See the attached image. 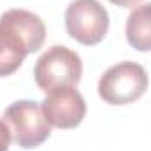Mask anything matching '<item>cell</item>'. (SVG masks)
<instances>
[{
    "label": "cell",
    "instance_id": "cell-1",
    "mask_svg": "<svg viewBox=\"0 0 151 151\" xmlns=\"http://www.w3.org/2000/svg\"><path fill=\"white\" fill-rule=\"evenodd\" d=\"M46 40V27L37 14L11 9L0 16V77L14 74L27 55L35 53Z\"/></svg>",
    "mask_w": 151,
    "mask_h": 151
},
{
    "label": "cell",
    "instance_id": "cell-9",
    "mask_svg": "<svg viewBox=\"0 0 151 151\" xmlns=\"http://www.w3.org/2000/svg\"><path fill=\"white\" fill-rule=\"evenodd\" d=\"M111 4L114 5H118V7H125V9H128V7H134V5H137L141 0H109Z\"/></svg>",
    "mask_w": 151,
    "mask_h": 151
},
{
    "label": "cell",
    "instance_id": "cell-4",
    "mask_svg": "<svg viewBox=\"0 0 151 151\" xmlns=\"http://www.w3.org/2000/svg\"><path fill=\"white\" fill-rule=\"evenodd\" d=\"M83 76V62L79 55L65 46H51L40 55L34 67L35 84L49 93L56 88L76 86Z\"/></svg>",
    "mask_w": 151,
    "mask_h": 151
},
{
    "label": "cell",
    "instance_id": "cell-8",
    "mask_svg": "<svg viewBox=\"0 0 151 151\" xmlns=\"http://www.w3.org/2000/svg\"><path fill=\"white\" fill-rule=\"evenodd\" d=\"M11 132L7 128V125L0 119V151H7L9 150V144H11Z\"/></svg>",
    "mask_w": 151,
    "mask_h": 151
},
{
    "label": "cell",
    "instance_id": "cell-6",
    "mask_svg": "<svg viewBox=\"0 0 151 151\" xmlns=\"http://www.w3.org/2000/svg\"><path fill=\"white\" fill-rule=\"evenodd\" d=\"M40 107L47 123L62 130L79 127L86 116V102L74 86L49 91L47 97L40 102Z\"/></svg>",
    "mask_w": 151,
    "mask_h": 151
},
{
    "label": "cell",
    "instance_id": "cell-3",
    "mask_svg": "<svg viewBox=\"0 0 151 151\" xmlns=\"http://www.w3.org/2000/svg\"><path fill=\"white\" fill-rule=\"evenodd\" d=\"M11 132V139L23 150H34L51 135V125L44 118L42 107L35 100L12 102L2 116Z\"/></svg>",
    "mask_w": 151,
    "mask_h": 151
},
{
    "label": "cell",
    "instance_id": "cell-5",
    "mask_svg": "<svg viewBox=\"0 0 151 151\" xmlns=\"http://www.w3.org/2000/svg\"><path fill=\"white\" fill-rule=\"evenodd\" d=\"M65 28L83 46H95L109 30V14L99 0H72L65 11Z\"/></svg>",
    "mask_w": 151,
    "mask_h": 151
},
{
    "label": "cell",
    "instance_id": "cell-2",
    "mask_svg": "<svg viewBox=\"0 0 151 151\" xmlns=\"http://www.w3.org/2000/svg\"><path fill=\"white\" fill-rule=\"evenodd\" d=\"M150 79L142 65L119 62L109 67L99 81V95L106 104L127 106L139 100L148 90Z\"/></svg>",
    "mask_w": 151,
    "mask_h": 151
},
{
    "label": "cell",
    "instance_id": "cell-7",
    "mask_svg": "<svg viewBox=\"0 0 151 151\" xmlns=\"http://www.w3.org/2000/svg\"><path fill=\"white\" fill-rule=\"evenodd\" d=\"M125 34L128 44L137 51H151V2L137 5L127 18Z\"/></svg>",
    "mask_w": 151,
    "mask_h": 151
}]
</instances>
